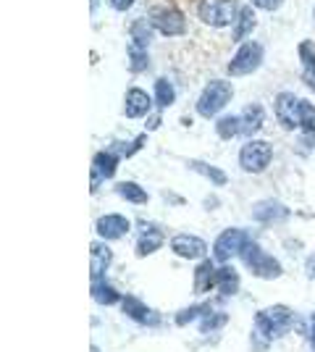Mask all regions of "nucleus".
I'll list each match as a JSON object with an SVG mask.
<instances>
[{
	"label": "nucleus",
	"instance_id": "f257e3e1",
	"mask_svg": "<svg viewBox=\"0 0 315 352\" xmlns=\"http://www.w3.org/2000/svg\"><path fill=\"white\" fill-rule=\"evenodd\" d=\"M292 323H294V313L286 305H270L266 310H257L255 313V329H253V350L266 352L268 350V342L273 339H281L284 334L292 331Z\"/></svg>",
	"mask_w": 315,
	"mask_h": 352
},
{
	"label": "nucleus",
	"instance_id": "f03ea898",
	"mask_svg": "<svg viewBox=\"0 0 315 352\" xmlns=\"http://www.w3.org/2000/svg\"><path fill=\"white\" fill-rule=\"evenodd\" d=\"M234 98V87L229 79H210L197 98V113L202 118H215Z\"/></svg>",
	"mask_w": 315,
	"mask_h": 352
},
{
	"label": "nucleus",
	"instance_id": "7ed1b4c3",
	"mask_svg": "<svg viewBox=\"0 0 315 352\" xmlns=\"http://www.w3.org/2000/svg\"><path fill=\"white\" fill-rule=\"evenodd\" d=\"M240 258H242V263H244L247 268H250V271H253V276H257V279H263V281L279 279V276L284 274L281 263H279L273 255L263 252L255 239H250V242L242 248Z\"/></svg>",
	"mask_w": 315,
	"mask_h": 352
},
{
	"label": "nucleus",
	"instance_id": "20e7f679",
	"mask_svg": "<svg viewBox=\"0 0 315 352\" xmlns=\"http://www.w3.org/2000/svg\"><path fill=\"white\" fill-rule=\"evenodd\" d=\"M266 58V47L255 40H247L240 45V50L234 53V58L229 60V76H250L260 69V63Z\"/></svg>",
	"mask_w": 315,
	"mask_h": 352
},
{
	"label": "nucleus",
	"instance_id": "39448f33",
	"mask_svg": "<svg viewBox=\"0 0 315 352\" xmlns=\"http://www.w3.org/2000/svg\"><path fill=\"white\" fill-rule=\"evenodd\" d=\"M197 16H200V21H205L208 27L221 30V27H229L231 21H237L240 6H237L234 0H200Z\"/></svg>",
	"mask_w": 315,
	"mask_h": 352
},
{
	"label": "nucleus",
	"instance_id": "423d86ee",
	"mask_svg": "<svg viewBox=\"0 0 315 352\" xmlns=\"http://www.w3.org/2000/svg\"><path fill=\"white\" fill-rule=\"evenodd\" d=\"M273 161V145L268 140H253L240 150V166L247 174H263Z\"/></svg>",
	"mask_w": 315,
	"mask_h": 352
},
{
	"label": "nucleus",
	"instance_id": "0eeeda50",
	"mask_svg": "<svg viewBox=\"0 0 315 352\" xmlns=\"http://www.w3.org/2000/svg\"><path fill=\"white\" fill-rule=\"evenodd\" d=\"M250 242V234L244 232V229H237V226H229L224 229L221 234L215 236V242H213V261L218 265L229 263L234 255H240L242 248Z\"/></svg>",
	"mask_w": 315,
	"mask_h": 352
},
{
	"label": "nucleus",
	"instance_id": "6e6552de",
	"mask_svg": "<svg viewBox=\"0 0 315 352\" xmlns=\"http://www.w3.org/2000/svg\"><path fill=\"white\" fill-rule=\"evenodd\" d=\"M150 24L155 32H161L163 37H179L187 32V16L179 8H168V6H155L150 11Z\"/></svg>",
	"mask_w": 315,
	"mask_h": 352
},
{
	"label": "nucleus",
	"instance_id": "1a4fd4ad",
	"mask_svg": "<svg viewBox=\"0 0 315 352\" xmlns=\"http://www.w3.org/2000/svg\"><path fill=\"white\" fill-rule=\"evenodd\" d=\"M273 111H276V118H279V124L284 126L286 132H294L300 126V100L292 92H279Z\"/></svg>",
	"mask_w": 315,
	"mask_h": 352
},
{
	"label": "nucleus",
	"instance_id": "9d476101",
	"mask_svg": "<svg viewBox=\"0 0 315 352\" xmlns=\"http://www.w3.org/2000/svg\"><path fill=\"white\" fill-rule=\"evenodd\" d=\"M129 229H132V223H129V219H126L124 213H105V216H100L97 223H95V232H97V236L105 239V242L126 236Z\"/></svg>",
	"mask_w": 315,
	"mask_h": 352
},
{
	"label": "nucleus",
	"instance_id": "9b49d317",
	"mask_svg": "<svg viewBox=\"0 0 315 352\" xmlns=\"http://www.w3.org/2000/svg\"><path fill=\"white\" fill-rule=\"evenodd\" d=\"M171 250L187 261H202V255L208 252V245L197 234H174L171 236Z\"/></svg>",
	"mask_w": 315,
	"mask_h": 352
},
{
	"label": "nucleus",
	"instance_id": "f8f14e48",
	"mask_svg": "<svg viewBox=\"0 0 315 352\" xmlns=\"http://www.w3.org/2000/svg\"><path fill=\"white\" fill-rule=\"evenodd\" d=\"M121 310H124L135 323H142V326H158V323H161V313L148 308L142 300H137L135 294H124Z\"/></svg>",
	"mask_w": 315,
	"mask_h": 352
},
{
	"label": "nucleus",
	"instance_id": "ddd939ff",
	"mask_svg": "<svg viewBox=\"0 0 315 352\" xmlns=\"http://www.w3.org/2000/svg\"><path fill=\"white\" fill-rule=\"evenodd\" d=\"M253 219H255L257 223H263V226H276V223H281V221L289 219V208H286L284 203L268 197V200H260V203L253 206Z\"/></svg>",
	"mask_w": 315,
	"mask_h": 352
},
{
	"label": "nucleus",
	"instance_id": "4468645a",
	"mask_svg": "<svg viewBox=\"0 0 315 352\" xmlns=\"http://www.w3.org/2000/svg\"><path fill=\"white\" fill-rule=\"evenodd\" d=\"M152 108V98L142 87L126 89V103H124V116L126 118H142L148 116Z\"/></svg>",
	"mask_w": 315,
	"mask_h": 352
},
{
	"label": "nucleus",
	"instance_id": "2eb2a0df",
	"mask_svg": "<svg viewBox=\"0 0 315 352\" xmlns=\"http://www.w3.org/2000/svg\"><path fill=\"white\" fill-rule=\"evenodd\" d=\"M161 248H163V234H161V229L148 223V221H142V223H139V236H137V255H139V258H148V255H152L155 250H161Z\"/></svg>",
	"mask_w": 315,
	"mask_h": 352
},
{
	"label": "nucleus",
	"instance_id": "dca6fc26",
	"mask_svg": "<svg viewBox=\"0 0 315 352\" xmlns=\"http://www.w3.org/2000/svg\"><path fill=\"white\" fill-rule=\"evenodd\" d=\"M240 121H242V134L260 132L263 124H266V108H263L260 103H247L244 108H242Z\"/></svg>",
	"mask_w": 315,
	"mask_h": 352
},
{
	"label": "nucleus",
	"instance_id": "f3484780",
	"mask_svg": "<svg viewBox=\"0 0 315 352\" xmlns=\"http://www.w3.org/2000/svg\"><path fill=\"white\" fill-rule=\"evenodd\" d=\"M218 281V268H215V261H200V265L195 268V294H205L215 287Z\"/></svg>",
	"mask_w": 315,
	"mask_h": 352
},
{
	"label": "nucleus",
	"instance_id": "a211bd4d",
	"mask_svg": "<svg viewBox=\"0 0 315 352\" xmlns=\"http://www.w3.org/2000/svg\"><path fill=\"white\" fill-rule=\"evenodd\" d=\"M297 53H300V63H302V79L315 92V43L313 40H302L297 45Z\"/></svg>",
	"mask_w": 315,
	"mask_h": 352
},
{
	"label": "nucleus",
	"instance_id": "6ab92c4d",
	"mask_svg": "<svg viewBox=\"0 0 315 352\" xmlns=\"http://www.w3.org/2000/svg\"><path fill=\"white\" fill-rule=\"evenodd\" d=\"M215 289L221 292V297H234V294H240L242 289V279L240 274H237V268H231V265H218V281H215Z\"/></svg>",
	"mask_w": 315,
	"mask_h": 352
},
{
	"label": "nucleus",
	"instance_id": "aec40b11",
	"mask_svg": "<svg viewBox=\"0 0 315 352\" xmlns=\"http://www.w3.org/2000/svg\"><path fill=\"white\" fill-rule=\"evenodd\" d=\"M110 261H113L110 248H108L105 242H92V271H90L92 281L103 279L105 271L110 268Z\"/></svg>",
	"mask_w": 315,
	"mask_h": 352
},
{
	"label": "nucleus",
	"instance_id": "412c9836",
	"mask_svg": "<svg viewBox=\"0 0 315 352\" xmlns=\"http://www.w3.org/2000/svg\"><path fill=\"white\" fill-rule=\"evenodd\" d=\"M255 8L253 6H240V16H237V30H234V40L237 43H247V37L255 32Z\"/></svg>",
	"mask_w": 315,
	"mask_h": 352
},
{
	"label": "nucleus",
	"instance_id": "4be33fe9",
	"mask_svg": "<svg viewBox=\"0 0 315 352\" xmlns=\"http://www.w3.org/2000/svg\"><path fill=\"white\" fill-rule=\"evenodd\" d=\"M90 292H92V297H95V302H100V305H116V302L124 300V294H121L110 281H105V276L92 281Z\"/></svg>",
	"mask_w": 315,
	"mask_h": 352
},
{
	"label": "nucleus",
	"instance_id": "5701e85b",
	"mask_svg": "<svg viewBox=\"0 0 315 352\" xmlns=\"http://www.w3.org/2000/svg\"><path fill=\"white\" fill-rule=\"evenodd\" d=\"M116 195L124 197L126 203H132V206H148V200H150L148 190L139 187L137 182H119V184H116Z\"/></svg>",
	"mask_w": 315,
	"mask_h": 352
},
{
	"label": "nucleus",
	"instance_id": "b1692460",
	"mask_svg": "<svg viewBox=\"0 0 315 352\" xmlns=\"http://www.w3.org/2000/svg\"><path fill=\"white\" fill-rule=\"evenodd\" d=\"M187 166L192 168V171H197V174H202L208 182H213L215 187H226L229 184V176H226V171H221V168H215V166H210V163L205 161H187Z\"/></svg>",
	"mask_w": 315,
	"mask_h": 352
},
{
	"label": "nucleus",
	"instance_id": "393cba45",
	"mask_svg": "<svg viewBox=\"0 0 315 352\" xmlns=\"http://www.w3.org/2000/svg\"><path fill=\"white\" fill-rule=\"evenodd\" d=\"M208 313H210V302H195V305H189V308L179 310V313L174 316V321H176V326H189V323H195L197 318L202 321Z\"/></svg>",
	"mask_w": 315,
	"mask_h": 352
},
{
	"label": "nucleus",
	"instance_id": "a878e982",
	"mask_svg": "<svg viewBox=\"0 0 315 352\" xmlns=\"http://www.w3.org/2000/svg\"><path fill=\"white\" fill-rule=\"evenodd\" d=\"M92 168L103 176V179H110V176H116V168H119V155L105 153V150H103V153H97V155H95Z\"/></svg>",
	"mask_w": 315,
	"mask_h": 352
},
{
	"label": "nucleus",
	"instance_id": "bb28decb",
	"mask_svg": "<svg viewBox=\"0 0 315 352\" xmlns=\"http://www.w3.org/2000/svg\"><path fill=\"white\" fill-rule=\"evenodd\" d=\"M152 34H155V27L150 24V19H139L132 24V40H135V47H148L152 40Z\"/></svg>",
	"mask_w": 315,
	"mask_h": 352
},
{
	"label": "nucleus",
	"instance_id": "cd10ccee",
	"mask_svg": "<svg viewBox=\"0 0 315 352\" xmlns=\"http://www.w3.org/2000/svg\"><path fill=\"white\" fill-rule=\"evenodd\" d=\"M155 103H158V108H168V105L176 103V89L165 76L155 79Z\"/></svg>",
	"mask_w": 315,
	"mask_h": 352
},
{
	"label": "nucleus",
	"instance_id": "c85d7f7f",
	"mask_svg": "<svg viewBox=\"0 0 315 352\" xmlns=\"http://www.w3.org/2000/svg\"><path fill=\"white\" fill-rule=\"evenodd\" d=\"M215 134L221 137V140H234L237 134H242V121L240 116H221L215 121Z\"/></svg>",
	"mask_w": 315,
	"mask_h": 352
},
{
	"label": "nucleus",
	"instance_id": "c756f323",
	"mask_svg": "<svg viewBox=\"0 0 315 352\" xmlns=\"http://www.w3.org/2000/svg\"><path fill=\"white\" fill-rule=\"evenodd\" d=\"M300 129L315 137V105L310 100H300Z\"/></svg>",
	"mask_w": 315,
	"mask_h": 352
},
{
	"label": "nucleus",
	"instance_id": "7c9ffc66",
	"mask_svg": "<svg viewBox=\"0 0 315 352\" xmlns=\"http://www.w3.org/2000/svg\"><path fill=\"white\" fill-rule=\"evenodd\" d=\"M226 321H229V316H226V313H208V316L200 321V331H202V334H213V331L224 329Z\"/></svg>",
	"mask_w": 315,
	"mask_h": 352
},
{
	"label": "nucleus",
	"instance_id": "2f4dec72",
	"mask_svg": "<svg viewBox=\"0 0 315 352\" xmlns=\"http://www.w3.org/2000/svg\"><path fill=\"white\" fill-rule=\"evenodd\" d=\"M148 63H150V60H148V50L132 45V47H129V69L135 74H142L148 69Z\"/></svg>",
	"mask_w": 315,
	"mask_h": 352
},
{
	"label": "nucleus",
	"instance_id": "473e14b6",
	"mask_svg": "<svg viewBox=\"0 0 315 352\" xmlns=\"http://www.w3.org/2000/svg\"><path fill=\"white\" fill-rule=\"evenodd\" d=\"M253 8H260V11H279L284 6V0H250Z\"/></svg>",
	"mask_w": 315,
	"mask_h": 352
},
{
	"label": "nucleus",
	"instance_id": "72a5a7b5",
	"mask_svg": "<svg viewBox=\"0 0 315 352\" xmlns=\"http://www.w3.org/2000/svg\"><path fill=\"white\" fill-rule=\"evenodd\" d=\"M105 3H108L113 11H121V14H124V11H129V8L135 6V0H105Z\"/></svg>",
	"mask_w": 315,
	"mask_h": 352
},
{
	"label": "nucleus",
	"instance_id": "f704fd0d",
	"mask_svg": "<svg viewBox=\"0 0 315 352\" xmlns=\"http://www.w3.org/2000/svg\"><path fill=\"white\" fill-rule=\"evenodd\" d=\"M145 140H148V137H145V134H139V137H137L135 142H129V147L124 150V155H126V158H132V155H135L137 150H139V147L145 145Z\"/></svg>",
	"mask_w": 315,
	"mask_h": 352
},
{
	"label": "nucleus",
	"instance_id": "c9c22d12",
	"mask_svg": "<svg viewBox=\"0 0 315 352\" xmlns=\"http://www.w3.org/2000/svg\"><path fill=\"white\" fill-rule=\"evenodd\" d=\"M305 276L310 281H315V252H310L307 261H305Z\"/></svg>",
	"mask_w": 315,
	"mask_h": 352
},
{
	"label": "nucleus",
	"instance_id": "e433bc0d",
	"mask_svg": "<svg viewBox=\"0 0 315 352\" xmlns=\"http://www.w3.org/2000/svg\"><path fill=\"white\" fill-rule=\"evenodd\" d=\"M161 124H163V116H161V113H152V116L148 118V132H152V129H158Z\"/></svg>",
	"mask_w": 315,
	"mask_h": 352
},
{
	"label": "nucleus",
	"instance_id": "4c0bfd02",
	"mask_svg": "<svg viewBox=\"0 0 315 352\" xmlns=\"http://www.w3.org/2000/svg\"><path fill=\"white\" fill-rule=\"evenodd\" d=\"M307 337H310V344H313V350H315V310L310 313V326H307Z\"/></svg>",
	"mask_w": 315,
	"mask_h": 352
},
{
	"label": "nucleus",
	"instance_id": "58836bf2",
	"mask_svg": "<svg viewBox=\"0 0 315 352\" xmlns=\"http://www.w3.org/2000/svg\"><path fill=\"white\" fill-rule=\"evenodd\" d=\"M97 3H100V0H92V11H95V8H97Z\"/></svg>",
	"mask_w": 315,
	"mask_h": 352
},
{
	"label": "nucleus",
	"instance_id": "ea45409f",
	"mask_svg": "<svg viewBox=\"0 0 315 352\" xmlns=\"http://www.w3.org/2000/svg\"><path fill=\"white\" fill-rule=\"evenodd\" d=\"M92 352H100V350H97V347H92Z\"/></svg>",
	"mask_w": 315,
	"mask_h": 352
}]
</instances>
